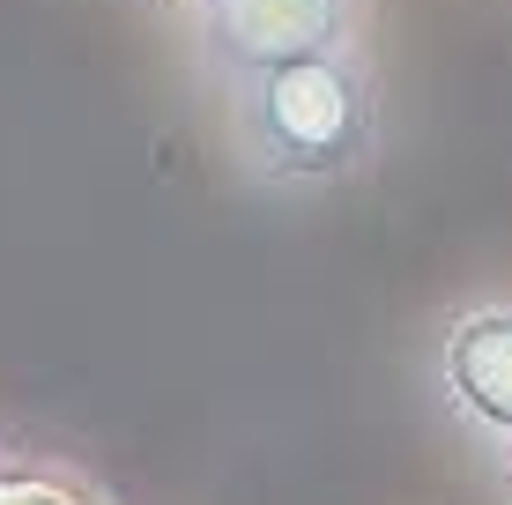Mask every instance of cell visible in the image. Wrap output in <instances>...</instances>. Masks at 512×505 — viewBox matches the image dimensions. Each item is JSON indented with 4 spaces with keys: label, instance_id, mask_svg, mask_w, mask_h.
Returning a JSON list of instances; mask_svg holds the SVG:
<instances>
[{
    "label": "cell",
    "instance_id": "1",
    "mask_svg": "<svg viewBox=\"0 0 512 505\" xmlns=\"http://www.w3.org/2000/svg\"><path fill=\"white\" fill-rule=\"evenodd\" d=\"M231 134L260 186L275 194H327V186L372 171L386 142V104L372 67L349 45L290 60L275 75H253L231 90Z\"/></svg>",
    "mask_w": 512,
    "mask_h": 505
},
{
    "label": "cell",
    "instance_id": "2",
    "mask_svg": "<svg viewBox=\"0 0 512 505\" xmlns=\"http://www.w3.org/2000/svg\"><path fill=\"white\" fill-rule=\"evenodd\" d=\"M349 23L357 0H216L201 8V60L238 90L253 75L349 45Z\"/></svg>",
    "mask_w": 512,
    "mask_h": 505
},
{
    "label": "cell",
    "instance_id": "3",
    "mask_svg": "<svg viewBox=\"0 0 512 505\" xmlns=\"http://www.w3.org/2000/svg\"><path fill=\"white\" fill-rule=\"evenodd\" d=\"M431 394L468 439H512V305H468L431 350Z\"/></svg>",
    "mask_w": 512,
    "mask_h": 505
},
{
    "label": "cell",
    "instance_id": "4",
    "mask_svg": "<svg viewBox=\"0 0 512 505\" xmlns=\"http://www.w3.org/2000/svg\"><path fill=\"white\" fill-rule=\"evenodd\" d=\"M0 505H104L75 476H30V468H0Z\"/></svg>",
    "mask_w": 512,
    "mask_h": 505
},
{
    "label": "cell",
    "instance_id": "5",
    "mask_svg": "<svg viewBox=\"0 0 512 505\" xmlns=\"http://www.w3.org/2000/svg\"><path fill=\"white\" fill-rule=\"evenodd\" d=\"M490 468H498V491L512 498V439H505V446H490Z\"/></svg>",
    "mask_w": 512,
    "mask_h": 505
},
{
    "label": "cell",
    "instance_id": "6",
    "mask_svg": "<svg viewBox=\"0 0 512 505\" xmlns=\"http://www.w3.org/2000/svg\"><path fill=\"white\" fill-rule=\"evenodd\" d=\"M193 8H216V0H193Z\"/></svg>",
    "mask_w": 512,
    "mask_h": 505
}]
</instances>
